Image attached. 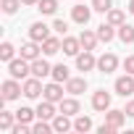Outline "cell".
<instances>
[{"label": "cell", "mask_w": 134, "mask_h": 134, "mask_svg": "<svg viewBox=\"0 0 134 134\" xmlns=\"http://www.w3.org/2000/svg\"><path fill=\"white\" fill-rule=\"evenodd\" d=\"M8 74H11L13 79H26V76L32 74V60H26V58H13V60H8Z\"/></svg>", "instance_id": "1"}, {"label": "cell", "mask_w": 134, "mask_h": 134, "mask_svg": "<svg viewBox=\"0 0 134 134\" xmlns=\"http://www.w3.org/2000/svg\"><path fill=\"white\" fill-rule=\"evenodd\" d=\"M113 87H116V95H121V97L134 95V74H124V76H118Z\"/></svg>", "instance_id": "2"}, {"label": "cell", "mask_w": 134, "mask_h": 134, "mask_svg": "<svg viewBox=\"0 0 134 134\" xmlns=\"http://www.w3.org/2000/svg\"><path fill=\"white\" fill-rule=\"evenodd\" d=\"M42 92H45V87H42V82H40L37 76H32V79H24V97H29V100H37Z\"/></svg>", "instance_id": "3"}, {"label": "cell", "mask_w": 134, "mask_h": 134, "mask_svg": "<svg viewBox=\"0 0 134 134\" xmlns=\"http://www.w3.org/2000/svg\"><path fill=\"white\" fill-rule=\"evenodd\" d=\"M21 92H24V84H19L13 76L8 82H3V100H16Z\"/></svg>", "instance_id": "4"}, {"label": "cell", "mask_w": 134, "mask_h": 134, "mask_svg": "<svg viewBox=\"0 0 134 134\" xmlns=\"http://www.w3.org/2000/svg\"><path fill=\"white\" fill-rule=\"evenodd\" d=\"M95 66H97V58L92 55V50H84V53L76 55V69L79 71H92Z\"/></svg>", "instance_id": "5"}, {"label": "cell", "mask_w": 134, "mask_h": 134, "mask_svg": "<svg viewBox=\"0 0 134 134\" xmlns=\"http://www.w3.org/2000/svg\"><path fill=\"white\" fill-rule=\"evenodd\" d=\"M47 37H50V26H45L42 21H37V24H32V26H29V40H34V42H40V45H42Z\"/></svg>", "instance_id": "6"}, {"label": "cell", "mask_w": 134, "mask_h": 134, "mask_svg": "<svg viewBox=\"0 0 134 134\" xmlns=\"http://www.w3.org/2000/svg\"><path fill=\"white\" fill-rule=\"evenodd\" d=\"M42 97H45V100H50V103H60V100H63V87H60V82H55V79H53V82L45 87Z\"/></svg>", "instance_id": "7"}, {"label": "cell", "mask_w": 134, "mask_h": 134, "mask_svg": "<svg viewBox=\"0 0 134 134\" xmlns=\"http://www.w3.org/2000/svg\"><path fill=\"white\" fill-rule=\"evenodd\" d=\"M97 69H100L103 74H110V71H116V69H118V58H116L113 53H105V55H100V58H97Z\"/></svg>", "instance_id": "8"}, {"label": "cell", "mask_w": 134, "mask_h": 134, "mask_svg": "<svg viewBox=\"0 0 134 134\" xmlns=\"http://www.w3.org/2000/svg\"><path fill=\"white\" fill-rule=\"evenodd\" d=\"M53 74V69H50V63L45 60V58H37V60H32V76H37V79H45V76H50Z\"/></svg>", "instance_id": "9"}, {"label": "cell", "mask_w": 134, "mask_h": 134, "mask_svg": "<svg viewBox=\"0 0 134 134\" xmlns=\"http://www.w3.org/2000/svg\"><path fill=\"white\" fill-rule=\"evenodd\" d=\"M90 16H92V8H87L84 3H79V5H74V8H71V19H74L76 24H82V26L90 21Z\"/></svg>", "instance_id": "10"}, {"label": "cell", "mask_w": 134, "mask_h": 134, "mask_svg": "<svg viewBox=\"0 0 134 134\" xmlns=\"http://www.w3.org/2000/svg\"><path fill=\"white\" fill-rule=\"evenodd\" d=\"M92 108H95V110H100V113H105V110L110 108V95H108L105 90L95 92V95H92Z\"/></svg>", "instance_id": "11"}, {"label": "cell", "mask_w": 134, "mask_h": 134, "mask_svg": "<svg viewBox=\"0 0 134 134\" xmlns=\"http://www.w3.org/2000/svg\"><path fill=\"white\" fill-rule=\"evenodd\" d=\"M124 121H126V110L108 108V113H105V124H110L113 129H121V126H124Z\"/></svg>", "instance_id": "12"}, {"label": "cell", "mask_w": 134, "mask_h": 134, "mask_svg": "<svg viewBox=\"0 0 134 134\" xmlns=\"http://www.w3.org/2000/svg\"><path fill=\"white\" fill-rule=\"evenodd\" d=\"M37 118L53 121V118H55V103H50V100L42 97V103H40V108H37Z\"/></svg>", "instance_id": "13"}, {"label": "cell", "mask_w": 134, "mask_h": 134, "mask_svg": "<svg viewBox=\"0 0 134 134\" xmlns=\"http://www.w3.org/2000/svg\"><path fill=\"white\" fill-rule=\"evenodd\" d=\"M58 105H60V113H66V116H76V113H79V100H76V95H74V97H63Z\"/></svg>", "instance_id": "14"}, {"label": "cell", "mask_w": 134, "mask_h": 134, "mask_svg": "<svg viewBox=\"0 0 134 134\" xmlns=\"http://www.w3.org/2000/svg\"><path fill=\"white\" fill-rule=\"evenodd\" d=\"M79 42H82V47H84V50H95V45L100 42V37H97V32L84 29V32L79 34Z\"/></svg>", "instance_id": "15"}, {"label": "cell", "mask_w": 134, "mask_h": 134, "mask_svg": "<svg viewBox=\"0 0 134 134\" xmlns=\"http://www.w3.org/2000/svg\"><path fill=\"white\" fill-rule=\"evenodd\" d=\"M63 50V40H58V37H47L45 42H42V53L45 55H55V53H60Z\"/></svg>", "instance_id": "16"}, {"label": "cell", "mask_w": 134, "mask_h": 134, "mask_svg": "<svg viewBox=\"0 0 134 134\" xmlns=\"http://www.w3.org/2000/svg\"><path fill=\"white\" fill-rule=\"evenodd\" d=\"M79 50H82V42H79V37H63V53L66 55H79Z\"/></svg>", "instance_id": "17"}, {"label": "cell", "mask_w": 134, "mask_h": 134, "mask_svg": "<svg viewBox=\"0 0 134 134\" xmlns=\"http://www.w3.org/2000/svg\"><path fill=\"white\" fill-rule=\"evenodd\" d=\"M21 58H26V60H37L40 58V42H26V45H21Z\"/></svg>", "instance_id": "18"}, {"label": "cell", "mask_w": 134, "mask_h": 134, "mask_svg": "<svg viewBox=\"0 0 134 134\" xmlns=\"http://www.w3.org/2000/svg\"><path fill=\"white\" fill-rule=\"evenodd\" d=\"M69 129H74V124L69 121V116H66V113H58L55 118H53V131H69Z\"/></svg>", "instance_id": "19"}, {"label": "cell", "mask_w": 134, "mask_h": 134, "mask_svg": "<svg viewBox=\"0 0 134 134\" xmlns=\"http://www.w3.org/2000/svg\"><path fill=\"white\" fill-rule=\"evenodd\" d=\"M87 90V79H69V82H66V92H69V95H82Z\"/></svg>", "instance_id": "20"}, {"label": "cell", "mask_w": 134, "mask_h": 134, "mask_svg": "<svg viewBox=\"0 0 134 134\" xmlns=\"http://www.w3.org/2000/svg\"><path fill=\"white\" fill-rule=\"evenodd\" d=\"M118 40H121L124 45H131V42H134V26L121 24V26H118Z\"/></svg>", "instance_id": "21"}, {"label": "cell", "mask_w": 134, "mask_h": 134, "mask_svg": "<svg viewBox=\"0 0 134 134\" xmlns=\"http://www.w3.org/2000/svg\"><path fill=\"white\" fill-rule=\"evenodd\" d=\"M55 82H69L71 76H69V66H63V63H58V66H53V74H50Z\"/></svg>", "instance_id": "22"}, {"label": "cell", "mask_w": 134, "mask_h": 134, "mask_svg": "<svg viewBox=\"0 0 134 134\" xmlns=\"http://www.w3.org/2000/svg\"><path fill=\"white\" fill-rule=\"evenodd\" d=\"M97 37H100V42H110V40L116 37L113 24H100V26H97Z\"/></svg>", "instance_id": "23"}, {"label": "cell", "mask_w": 134, "mask_h": 134, "mask_svg": "<svg viewBox=\"0 0 134 134\" xmlns=\"http://www.w3.org/2000/svg\"><path fill=\"white\" fill-rule=\"evenodd\" d=\"M74 129L82 131V134L90 131V129H92V118H90V116H76V118H74Z\"/></svg>", "instance_id": "24"}, {"label": "cell", "mask_w": 134, "mask_h": 134, "mask_svg": "<svg viewBox=\"0 0 134 134\" xmlns=\"http://www.w3.org/2000/svg\"><path fill=\"white\" fill-rule=\"evenodd\" d=\"M37 5H40V11H42L45 16H53V13L58 11V0H40Z\"/></svg>", "instance_id": "25"}, {"label": "cell", "mask_w": 134, "mask_h": 134, "mask_svg": "<svg viewBox=\"0 0 134 134\" xmlns=\"http://www.w3.org/2000/svg\"><path fill=\"white\" fill-rule=\"evenodd\" d=\"M13 118H16V113L3 110V113H0V129H3V131H11V129H13Z\"/></svg>", "instance_id": "26"}, {"label": "cell", "mask_w": 134, "mask_h": 134, "mask_svg": "<svg viewBox=\"0 0 134 134\" xmlns=\"http://www.w3.org/2000/svg\"><path fill=\"white\" fill-rule=\"evenodd\" d=\"M124 19H126V16H124V11H118V8H110V11H108V24L121 26V24H124Z\"/></svg>", "instance_id": "27"}, {"label": "cell", "mask_w": 134, "mask_h": 134, "mask_svg": "<svg viewBox=\"0 0 134 134\" xmlns=\"http://www.w3.org/2000/svg\"><path fill=\"white\" fill-rule=\"evenodd\" d=\"M34 116H37V110H32V108H19L16 110V121H24V124H29Z\"/></svg>", "instance_id": "28"}, {"label": "cell", "mask_w": 134, "mask_h": 134, "mask_svg": "<svg viewBox=\"0 0 134 134\" xmlns=\"http://www.w3.org/2000/svg\"><path fill=\"white\" fill-rule=\"evenodd\" d=\"M19 5H21V0H3V3H0L3 13H8V16H13V13L19 11Z\"/></svg>", "instance_id": "29"}, {"label": "cell", "mask_w": 134, "mask_h": 134, "mask_svg": "<svg viewBox=\"0 0 134 134\" xmlns=\"http://www.w3.org/2000/svg\"><path fill=\"white\" fill-rule=\"evenodd\" d=\"M113 8V0H92V11H97V13H108Z\"/></svg>", "instance_id": "30"}, {"label": "cell", "mask_w": 134, "mask_h": 134, "mask_svg": "<svg viewBox=\"0 0 134 134\" xmlns=\"http://www.w3.org/2000/svg\"><path fill=\"white\" fill-rule=\"evenodd\" d=\"M32 131H34V134H50V131H53V124H47L45 118H40V121L32 126Z\"/></svg>", "instance_id": "31"}, {"label": "cell", "mask_w": 134, "mask_h": 134, "mask_svg": "<svg viewBox=\"0 0 134 134\" xmlns=\"http://www.w3.org/2000/svg\"><path fill=\"white\" fill-rule=\"evenodd\" d=\"M0 58H3L5 63L13 60V45H11V42H3V45H0Z\"/></svg>", "instance_id": "32"}, {"label": "cell", "mask_w": 134, "mask_h": 134, "mask_svg": "<svg viewBox=\"0 0 134 134\" xmlns=\"http://www.w3.org/2000/svg\"><path fill=\"white\" fill-rule=\"evenodd\" d=\"M53 29H55L58 34H66V29H69V24H66L63 19H55V24H53Z\"/></svg>", "instance_id": "33"}, {"label": "cell", "mask_w": 134, "mask_h": 134, "mask_svg": "<svg viewBox=\"0 0 134 134\" xmlns=\"http://www.w3.org/2000/svg\"><path fill=\"white\" fill-rule=\"evenodd\" d=\"M124 69H126V74H134V55H129L124 60Z\"/></svg>", "instance_id": "34"}, {"label": "cell", "mask_w": 134, "mask_h": 134, "mask_svg": "<svg viewBox=\"0 0 134 134\" xmlns=\"http://www.w3.org/2000/svg\"><path fill=\"white\" fill-rule=\"evenodd\" d=\"M97 131H100V134H113V131H118V129H113L110 124H103V126H100Z\"/></svg>", "instance_id": "35"}, {"label": "cell", "mask_w": 134, "mask_h": 134, "mask_svg": "<svg viewBox=\"0 0 134 134\" xmlns=\"http://www.w3.org/2000/svg\"><path fill=\"white\" fill-rule=\"evenodd\" d=\"M124 110H126V116H131V118H134V100H129V103H126V108H124Z\"/></svg>", "instance_id": "36"}, {"label": "cell", "mask_w": 134, "mask_h": 134, "mask_svg": "<svg viewBox=\"0 0 134 134\" xmlns=\"http://www.w3.org/2000/svg\"><path fill=\"white\" fill-rule=\"evenodd\" d=\"M24 5H34V3H40V0H21Z\"/></svg>", "instance_id": "37"}, {"label": "cell", "mask_w": 134, "mask_h": 134, "mask_svg": "<svg viewBox=\"0 0 134 134\" xmlns=\"http://www.w3.org/2000/svg\"><path fill=\"white\" fill-rule=\"evenodd\" d=\"M129 13H134V0H129Z\"/></svg>", "instance_id": "38"}, {"label": "cell", "mask_w": 134, "mask_h": 134, "mask_svg": "<svg viewBox=\"0 0 134 134\" xmlns=\"http://www.w3.org/2000/svg\"><path fill=\"white\" fill-rule=\"evenodd\" d=\"M79 3H82V0H79Z\"/></svg>", "instance_id": "39"}]
</instances>
